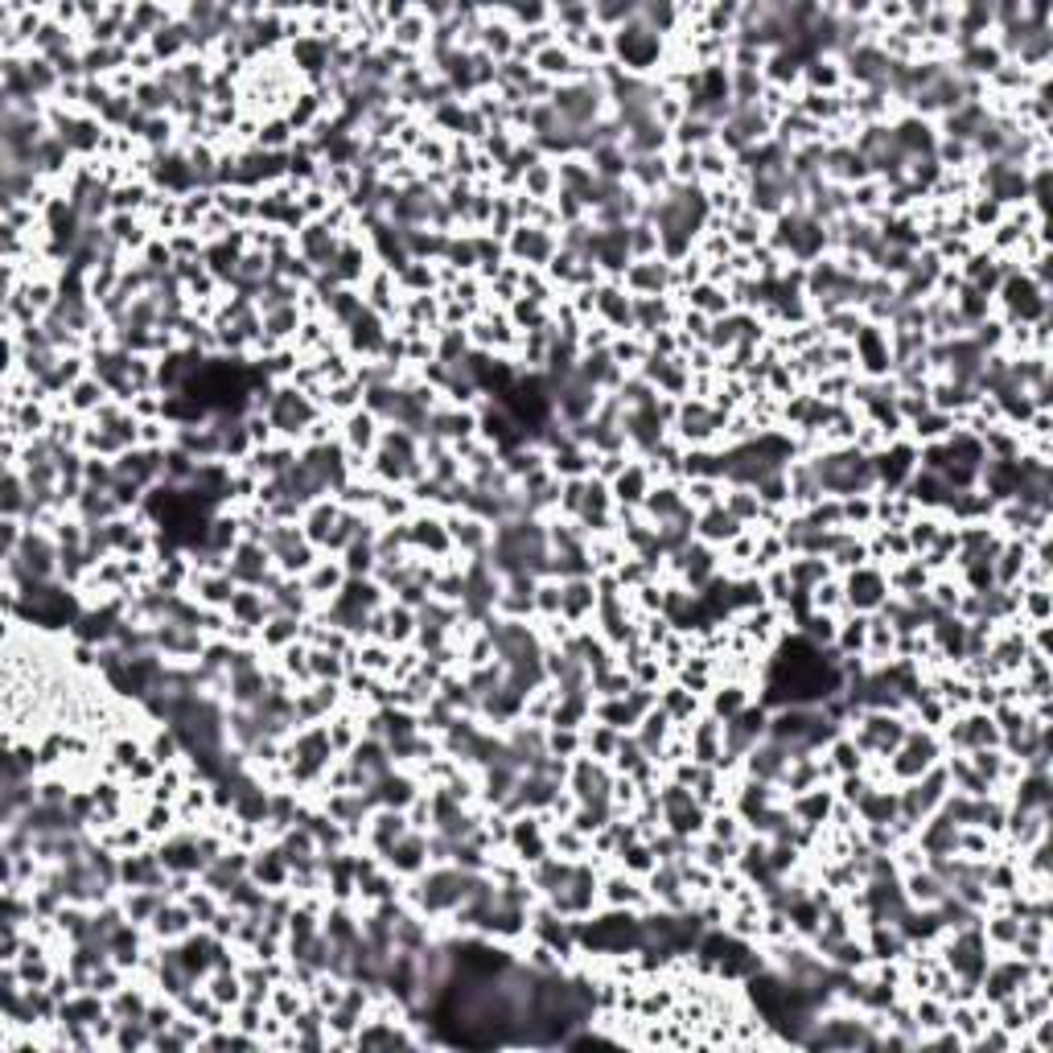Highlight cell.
<instances>
[{
  "label": "cell",
  "instance_id": "obj_1",
  "mask_svg": "<svg viewBox=\"0 0 1053 1053\" xmlns=\"http://www.w3.org/2000/svg\"><path fill=\"white\" fill-rule=\"evenodd\" d=\"M943 757H946L943 737H939L934 728L910 724L906 741H901L893 754L880 761V782H889V787H906V782L922 778L926 770H934V766H939Z\"/></svg>",
  "mask_w": 1053,
  "mask_h": 1053
},
{
  "label": "cell",
  "instance_id": "obj_2",
  "mask_svg": "<svg viewBox=\"0 0 1053 1053\" xmlns=\"http://www.w3.org/2000/svg\"><path fill=\"white\" fill-rule=\"evenodd\" d=\"M264 416L272 420V428H276V440L300 445V437L309 432V425H317V420L326 416V408H321L305 387H297V383H276V395H272Z\"/></svg>",
  "mask_w": 1053,
  "mask_h": 1053
},
{
  "label": "cell",
  "instance_id": "obj_3",
  "mask_svg": "<svg viewBox=\"0 0 1053 1053\" xmlns=\"http://www.w3.org/2000/svg\"><path fill=\"white\" fill-rule=\"evenodd\" d=\"M614 37V63L626 70V75H638V79H655V66L662 63V50H667V37L643 25L638 17L626 21L622 30L610 33Z\"/></svg>",
  "mask_w": 1053,
  "mask_h": 1053
},
{
  "label": "cell",
  "instance_id": "obj_4",
  "mask_svg": "<svg viewBox=\"0 0 1053 1053\" xmlns=\"http://www.w3.org/2000/svg\"><path fill=\"white\" fill-rule=\"evenodd\" d=\"M873 461V478H877V494H901L906 482L918 473V445H913L906 432L893 440H885L877 453L868 457Z\"/></svg>",
  "mask_w": 1053,
  "mask_h": 1053
},
{
  "label": "cell",
  "instance_id": "obj_5",
  "mask_svg": "<svg viewBox=\"0 0 1053 1053\" xmlns=\"http://www.w3.org/2000/svg\"><path fill=\"white\" fill-rule=\"evenodd\" d=\"M844 584V614H877L885 601L893 597L889 593V572L880 564H860L840 577Z\"/></svg>",
  "mask_w": 1053,
  "mask_h": 1053
},
{
  "label": "cell",
  "instance_id": "obj_6",
  "mask_svg": "<svg viewBox=\"0 0 1053 1053\" xmlns=\"http://www.w3.org/2000/svg\"><path fill=\"white\" fill-rule=\"evenodd\" d=\"M556 252H560V231L535 227V222H519V227L511 231V239H506V264H515V267L544 272Z\"/></svg>",
  "mask_w": 1053,
  "mask_h": 1053
},
{
  "label": "cell",
  "instance_id": "obj_7",
  "mask_svg": "<svg viewBox=\"0 0 1053 1053\" xmlns=\"http://www.w3.org/2000/svg\"><path fill=\"white\" fill-rule=\"evenodd\" d=\"M852 354H856V375L865 379H889L893 375V350H889V330L865 321L856 338H852Z\"/></svg>",
  "mask_w": 1053,
  "mask_h": 1053
},
{
  "label": "cell",
  "instance_id": "obj_8",
  "mask_svg": "<svg viewBox=\"0 0 1053 1053\" xmlns=\"http://www.w3.org/2000/svg\"><path fill=\"white\" fill-rule=\"evenodd\" d=\"M387 338H392V321H387V317H379L375 309H362V314L350 321L347 330H342V347H347V354L354 362H371V359H379V354H383Z\"/></svg>",
  "mask_w": 1053,
  "mask_h": 1053
},
{
  "label": "cell",
  "instance_id": "obj_9",
  "mask_svg": "<svg viewBox=\"0 0 1053 1053\" xmlns=\"http://www.w3.org/2000/svg\"><path fill=\"white\" fill-rule=\"evenodd\" d=\"M622 284H626L629 297H676V264H667L662 255L629 260Z\"/></svg>",
  "mask_w": 1053,
  "mask_h": 1053
},
{
  "label": "cell",
  "instance_id": "obj_10",
  "mask_svg": "<svg viewBox=\"0 0 1053 1053\" xmlns=\"http://www.w3.org/2000/svg\"><path fill=\"white\" fill-rule=\"evenodd\" d=\"M445 527H449V539H453V556L461 560H478V556H490V544H494V527L478 515H465V511H449L445 515Z\"/></svg>",
  "mask_w": 1053,
  "mask_h": 1053
},
{
  "label": "cell",
  "instance_id": "obj_11",
  "mask_svg": "<svg viewBox=\"0 0 1053 1053\" xmlns=\"http://www.w3.org/2000/svg\"><path fill=\"white\" fill-rule=\"evenodd\" d=\"M408 539L416 556H428V560H453V539H449V527H445V515H432V511H416L408 519Z\"/></svg>",
  "mask_w": 1053,
  "mask_h": 1053
},
{
  "label": "cell",
  "instance_id": "obj_12",
  "mask_svg": "<svg viewBox=\"0 0 1053 1053\" xmlns=\"http://www.w3.org/2000/svg\"><path fill=\"white\" fill-rule=\"evenodd\" d=\"M379 860H383V868H387V873H395V877L416 880L428 865H432V852H428V832L399 835V840H395L392 848L383 852Z\"/></svg>",
  "mask_w": 1053,
  "mask_h": 1053
},
{
  "label": "cell",
  "instance_id": "obj_13",
  "mask_svg": "<svg viewBox=\"0 0 1053 1053\" xmlns=\"http://www.w3.org/2000/svg\"><path fill=\"white\" fill-rule=\"evenodd\" d=\"M593 317L605 321L614 333H634V297L622 281H601L593 293Z\"/></svg>",
  "mask_w": 1053,
  "mask_h": 1053
},
{
  "label": "cell",
  "instance_id": "obj_14",
  "mask_svg": "<svg viewBox=\"0 0 1053 1053\" xmlns=\"http://www.w3.org/2000/svg\"><path fill=\"white\" fill-rule=\"evenodd\" d=\"M655 482H659V473L650 470V461H643V457H629L626 470H622L614 482H610L614 506H617V511H638Z\"/></svg>",
  "mask_w": 1053,
  "mask_h": 1053
},
{
  "label": "cell",
  "instance_id": "obj_15",
  "mask_svg": "<svg viewBox=\"0 0 1053 1053\" xmlns=\"http://www.w3.org/2000/svg\"><path fill=\"white\" fill-rule=\"evenodd\" d=\"M248 877H252L255 885H264L267 893H281V889H288V880H293V865H288V856H284V848L276 844V840H264V844L252 852V868H248Z\"/></svg>",
  "mask_w": 1053,
  "mask_h": 1053
},
{
  "label": "cell",
  "instance_id": "obj_16",
  "mask_svg": "<svg viewBox=\"0 0 1053 1053\" xmlns=\"http://www.w3.org/2000/svg\"><path fill=\"white\" fill-rule=\"evenodd\" d=\"M787 807H790V815H794V823L823 832V827L832 823L835 787L832 782H819V787H811V790H799V794H790L787 799Z\"/></svg>",
  "mask_w": 1053,
  "mask_h": 1053
},
{
  "label": "cell",
  "instance_id": "obj_17",
  "mask_svg": "<svg viewBox=\"0 0 1053 1053\" xmlns=\"http://www.w3.org/2000/svg\"><path fill=\"white\" fill-rule=\"evenodd\" d=\"M379 437H383V420H379L375 412L366 408H354L350 416H342V445H347L350 457H359V461H371V453L379 449Z\"/></svg>",
  "mask_w": 1053,
  "mask_h": 1053
},
{
  "label": "cell",
  "instance_id": "obj_18",
  "mask_svg": "<svg viewBox=\"0 0 1053 1053\" xmlns=\"http://www.w3.org/2000/svg\"><path fill=\"white\" fill-rule=\"evenodd\" d=\"M408 832H412L408 811H395V807H375V811H371V819H366V827H362V840H366V852L383 856V852L392 848L399 835H408Z\"/></svg>",
  "mask_w": 1053,
  "mask_h": 1053
},
{
  "label": "cell",
  "instance_id": "obj_19",
  "mask_svg": "<svg viewBox=\"0 0 1053 1053\" xmlns=\"http://www.w3.org/2000/svg\"><path fill=\"white\" fill-rule=\"evenodd\" d=\"M741 766H745V778H757V782H770V787H778L782 782V774H787L790 766V749H782L778 741H757L749 754L741 757Z\"/></svg>",
  "mask_w": 1053,
  "mask_h": 1053
},
{
  "label": "cell",
  "instance_id": "obj_20",
  "mask_svg": "<svg viewBox=\"0 0 1053 1053\" xmlns=\"http://www.w3.org/2000/svg\"><path fill=\"white\" fill-rule=\"evenodd\" d=\"M342 239L347 235H338V231H330L326 222L317 219V222H305L297 231V255H305L309 264L317 267V272H326V267L333 264V255H338V248H342Z\"/></svg>",
  "mask_w": 1053,
  "mask_h": 1053
},
{
  "label": "cell",
  "instance_id": "obj_21",
  "mask_svg": "<svg viewBox=\"0 0 1053 1053\" xmlns=\"http://www.w3.org/2000/svg\"><path fill=\"white\" fill-rule=\"evenodd\" d=\"M235 577L231 572H189V584H186V593L202 610H231V597H235Z\"/></svg>",
  "mask_w": 1053,
  "mask_h": 1053
},
{
  "label": "cell",
  "instance_id": "obj_22",
  "mask_svg": "<svg viewBox=\"0 0 1053 1053\" xmlns=\"http://www.w3.org/2000/svg\"><path fill=\"white\" fill-rule=\"evenodd\" d=\"M638 511H643V519H650V523H671V519H679V515H688L692 506H688V498H683V482H667V478H659Z\"/></svg>",
  "mask_w": 1053,
  "mask_h": 1053
},
{
  "label": "cell",
  "instance_id": "obj_23",
  "mask_svg": "<svg viewBox=\"0 0 1053 1053\" xmlns=\"http://www.w3.org/2000/svg\"><path fill=\"white\" fill-rule=\"evenodd\" d=\"M564 597H560V617L572 626H589L597 614V581L593 577H577V581H560Z\"/></svg>",
  "mask_w": 1053,
  "mask_h": 1053
},
{
  "label": "cell",
  "instance_id": "obj_24",
  "mask_svg": "<svg viewBox=\"0 0 1053 1053\" xmlns=\"http://www.w3.org/2000/svg\"><path fill=\"white\" fill-rule=\"evenodd\" d=\"M601 906H614V910H650L655 901L646 893L638 880L629 877L626 868H617L614 877H601Z\"/></svg>",
  "mask_w": 1053,
  "mask_h": 1053
},
{
  "label": "cell",
  "instance_id": "obj_25",
  "mask_svg": "<svg viewBox=\"0 0 1053 1053\" xmlns=\"http://www.w3.org/2000/svg\"><path fill=\"white\" fill-rule=\"evenodd\" d=\"M189 930H198V922H194V913H189V906L182 901V897H169V901L157 910V918L149 922V934H153L161 946L182 943Z\"/></svg>",
  "mask_w": 1053,
  "mask_h": 1053
},
{
  "label": "cell",
  "instance_id": "obj_26",
  "mask_svg": "<svg viewBox=\"0 0 1053 1053\" xmlns=\"http://www.w3.org/2000/svg\"><path fill=\"white\" fill-rule=\"evenodd\" d=\"M741 531H745V523L733 519V515L724 511V503L721 506H708V511H700V515H695V539H700V544H708V548H716V551H721L724 544H733Z\"/></svg>",
  "mask_w": 1053,
  "mask_h": 1053
},
{
  "label": "cell",
  "instance_id": "obj_27",
  "mask_svg": "<svg viewBox=\"0 0 1053 1053\" xmlns=\"http://www.w3.org/2000/svg\"><path fill=\"white\" fill-rule=\"evenodd\" d=\"M338 519H342V503H338L333 494H326V498H317V503L305 506L300 527H305V535H309V544H314L317 551H326V544H330V535H333V527H338Z\"/></svg>",
  "mask_w": 1053,
  "mask_h": 1053
},
{
  "label": "cell",
  "instance_id": "obj_28",
  "mask_svg": "<svg viewBox=\"0 0 1053 1053\" xmlns=\"http://www.w3.org/2000/svg\"><path fill=\"white\" fill-rule=\"evenodd\" d=\"M300 581H305V589H309L314 601H333L342 593V584H347V568H342L338 556H326V551H321V560H317Z\"/></svg>",
  "mask_w": 1053,
  "mask_h": 1053
},
{
  "label": "cell",
  "instance_id": "obj_29",
  "mask_svg": "<svg viewBox=\"0 0 1053 1053\" xmlns=\"http://www.w3.org/2000/svg\"><path fill=\"white\" fill-rule=\"evenodd\" d=\"M108 399H111V392L103 387V383H99V379L91 375V371H87V375H83L79 383H75V387H70V392L63 395V408H58V412H70V416H83V420H91L95 412L103 408Z\"/></svg>",
  "mask_w": 1053,
  "mask_h": 1053
},
{
  "label": "cell",
  "instance_id": "obj_30",
  "mask_svg": "<svg viewBox=\"0 0 1053 1053\" xmlns=\"http://www.w3.org/2000/svg\"><path fill=\"white\" fill-rule=\"evenodd\" d=\"M901 889H906V901L910 906H939L946 897V880L934 873V868H910L901 873Z\"/></svg>",
  "mask_w": 1053,
  "mask_h": 1053
},
{
  "label": "cell",
  "instance_id": "obj_31",
  "mask_svg": "<svg viewBox=\"0 0 1053 1053\" xmlns=\"http://www.w3.org/2000/svg\"><path fill=\"white\" fill-rule=\"evenodd\" d=\"M227 614H231V622H243V626L260 629L267 617L276 614V605H272V597H267V593H260V589H243V584H239Z\"/></svg>",
  "mask_w": 1053,
  "mask_h": 1053
},
{
  "label": "cell",
  "instance_id": "obj_32",
  "mask_svg": "<svg viewBox=\"0 0 1053 1053\" xmlns=\"http://www.w3.org/2000/svg\"><path fill=\"white\" fill-rule=\"evenodd\" d=\"M120 906H124L128 922H136V926L149 930V922L157 918V910L169 901V893L165 889H120Z\"/></svg>",
  "mask_w": 1053,
  "mask_h": 1053
},
{
  "label": "cell",
  "instance_id": "obj_33",
  "mask_svg": "<svg viewBox=\"0 0 1053 1053\" xmlns=\"http://www.w3.org/2000/svg\"><path fill=\"white\" fill-rule=\"evenodd\" d=\"M659 708L676 721V728H688V724L700 716V695H692L683 683H662L659 688Z\"/></svg>",
  "mask_w": 1053,
  "mask_h": 1053
},
{
  "label": "cell",
  "instance_id": "obj_34",
  "mask_svg": "<svg viewBox=\"0 0 1053 1053\" xmlns=\"http://www.w3.org/2000/svg\"><path fill=\"white\" fill-rule=\"evenodd\" d=\"M745 704H754L745 683H712V692H708V716H716L721 724L733 721Z\"/></svg>",
  "mask_w": 1053,
  "mask_h": 1053
},
{
  "label": "cell",
  "instance_id": "obj_35",
  "mask_svg": "<svg viewBox=\"0 0 1053 1053\" xmlns=\"http://www.w3.org/2000/svg\"><path fill=\"white\" fill-rule=\"evenodd\" d=\"M766 231H770V222L757 219L754 210H745V215H737V219L724 227L733 252H754V248H761V243H766Z\"/></svg>",
  "mask_w": 1053,
  "mask_h": 1053
},
{
  "label": "cell",
  "instance_id": "obj_36",
  "mask_svg": "<svg viewBox=\"0 0 1053 1053\" xmlns=\"http://www.w3.org/2000/svg\"><path fill=\"white\" fill-rule=\"evenodd\" d=\"M683 305L688 309H695V314H704V317H724V314H733V305H728V293H724L721 284H708V281H700V284H692L688 293H683Z\"/></svg>",
  "mask_w": 1053,
  "mask_h": 1053
},
{
  "label": "cell",
  "instance_id": "obj_37",
  "mask_svg": "<svg viewBox=\"0 0 1053 1053\" xmlns=\"http://www.w3.org/2000/svg\"><path fill=\"white\" fill-rule=\"evenodd\" d=\"M519 194H523V198H531V202H551V198L560 194V174H556V161H539V165H531V169L523 174Z\"/></svg>",
  "mask_w": 1053,
  "mask_h": 1053
},
{
  "label": "cell",
  "instance_id": "obj_38",
  "mask_svg": "<svg viewBox=\"0 0 1053 1053\" xmlns=\"http://www.w3.org/2000/svg\"><path fill=\"white\" fill-rule=\"evenodd\" d=\"M300 326H305L300 300H297V305H284V309H272V314H264V338H272L276 347H293V342H297Z\"/></svg>",
  "mask_w": 1053,
  "mask_h": 1053
},
{
  "label": "cell",
  "instance_id": "obj_39",
  "mask_svg": "<svg viewBox=\"0 0 1053 1053\" xmlns=\"http://www.w3.org/2000/svg\"><path fill=\"white\" fill-rule=\"evenodd\" d=\"M300 629H305V617H293V614H272L260 626V646L264 650H276L281 655L284 646H293L300 638Z\"/></svg>",
  "mask_w": 1053,
  "mask_h": 1053
},
{
  "label": "cell",
  "instance_id": "obj_40",
  "mask_svg": "<svg viewBox=\"0 0 1053 1053\" xmlns=\"http://www.w3.org/2000/svg\"><path fill=\"white\" fill-rule=\"evenodd\" d=\"M823 761H827V766L835 770V778H840V774H860L868 766L865 749H860V745H856L848 733H840V737H835L832 745L823 749Z\"/></svg>",
  "mask_w": 1053,
  "mask_h": 1053
},
{
  "label": "cell",
  "instance_id": "obj_41",
  "mask_svg": "<svg viewBox=\"0 0 1053 1053\" xmlns=\"http://www.w3.org/2000/svg\"><path fill=\"white\" fill-rule=\"evenodd\" d=\"M955 416L951 412H939V408H930V412H922L918 420H913L910 428H906V437L913 440V445H930V440H946L951 432H955Z\"/></svg>",
  "mask_w": 1053,
  "mask_h": 1053
},
{
  "label": "cell",
  "instance_id": "obj_42",
  "mask_svg": "<svg viewBox=\"0 0 1053 1053\" xmlns=\"http://www.w3.org/2000/svg\"><path fill=\"white\" fill-rule=\"evenodd\" d=\"M202 988L210 991V1000L219 1008H227V1012L235 1005H243V975H239V967L235 972H210L202 979Z\"/></svg>",
  "mask_w": 1053,
  "mask_h": 1053
},
{
  "label": "cell",
  "instance_id": "obj_43",
  "mask_svg": "<svg viewBox=\"0 0 1053 1053\" xmlns=\"http://www.w3.org/2000/svg\"><path fill=\"white\" fill-rule=\"evenodd\" d=\"M149 1005H153V996L144 988H132V984H124L116 996H108V1012L116 1021H144Z\"/></svg>",
  "mask_w": 1053,
  "mask_h": 1053
},
{
  "label": "cell",
  "instance_id": "obj_44",
  "mask_svg": "<svg viewBox=\"0 0 1053 1053\" xmlns=\"http://www.w3.org/2000/svg\"><path fill=\"white\" fill-rule=\"evenodd\" d=\"M297 144V132H293V124L281 116H267V120H260V136H255V149H264V153H288Z\"/></svg>",
  "mask_w": 1053,
  "mask_h": 1053
},
{
  "label": "cell",
  "instance_id": "obj_45",
  "mask_svg": "<svg viewBox=\"0 0 1053 1053\" xmlns=\"http://www.w3.org/2000/svg\"><path fill=\"white\" fill-rule=\"evenodd\" d=\"M614 860L626 868L629 877H646L650 868L659 865V856H655V848H650V840H643V835L629 840V844H622V848L614 852Z\"/></svg>",
  "mask_w": 1053,
  "mask_h": 1053
},
{
  "label": "cell",
  "instance_id": "obj_46",
  "mask_svg": "<svg viewBox=\"0 0 1053 1053\" xmlns=\"http://www.w3.org/2000/svg\"><path fill=\"white\" fill-rule=\"evenodd\" d=\"M305 1008V991L293 984V979H281V984H272V996H267V1012H276L281 1021H297V1012Z\"/></svg>",
  "mask_w": 1053,
  "mask_h": 1053
},
{
  "label": "cell",
  "instance_id": "obj_47",
  "mask_svg": "<svg viewBox=\"0 0 1053 1053\" xmlns=\"http://www.w3.org/2000/svg\"><path fill=\"white\" fill-rule=\"evenodd\" d=\"M141 827L149 832V840H165L169 832L182 827V815H177L174 802H153L149 799V811L141 815Z\"/></svg>",
  "mask_w": 1053,
  "mask_h": 1053
},
{
  "label": "cell",
  "instance_id": "obj_48",
  "mask_svg": "<svg viewBox=\"0 0 1053 1053\" xmlns=\"http://www.w3.org/2000/svg\"><path fill=\"white\" fill-rule=\"evenodd\" d=\"M338 560H342V568H347V577H375V568H379L375 539H354Z\"/></svg>",
  "mask_w": 1053,
  "mask_h": 1053
},
{
  "label": "cell",
  "instance_id": "obj_49",
  "mask_svg": "<svg viewBox=\"0 0 1053 1053\" xmlns=\"http://www.w3.org/2000/svg\"><path fill=\"white\" fill-rule=\"evenodd\" d=\"M416 638V610L399 605V601H387V643L399 650Z\"/></svg>",
  "mask_w": 1053,
  "mask_h": 1053
},
{
  "label": "cell",
  "instance_id": "obj_50",
  "mask_svg": "<svg viewBox=\"0 0 1053 1053\" xmlns=\"http://www.w3.org/2000/svg\"><path fill=\"white\" fill-rule=\"evenodd\" d=\"M655 255H659V231L643 215L638 222H629V260H655Z\"/></svg>",
  "mask_w": 1053,
  "mask_h": 1053
},
{
  "label": "cell",
  "instance_id": "obj_51",
  "mask_svg": "<svg viewBox=\"0 0 1053 1053\" xmlns=\"http://www.w3.org/2000/svg\"><path fill=\"white\" fill-rule=\"evenodd\" d=\"M560 597H564L560 581L556 577H539V584H535V622L560 617Z\"/></svg>",
  "mask_w": 1053,
  "mask_h": 1053
},
{
  "label": "cell",
  "instance_id": "obj_52",
  "mask_svg": "<svg viewBox=\"0 0 1053 1053\" xmlns=\"http://www.w3.org/2000/svg\"><path fill=\"white\" fill-rule=\"evenodd\" d=\"M577 754H581V728H556V724H548V757L572 761Z\"/></svg>",
  "mask_w": 1053,
  "mask_h": 1053
}]
</instances>
